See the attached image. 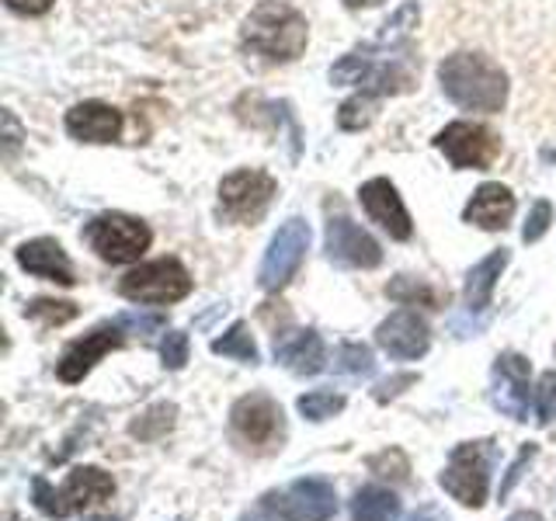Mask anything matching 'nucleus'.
Here are the masks:
<instances>
[{"instance_id": "cd10ccee", "label": "nucleus", "mask_w": 556, "mask_h": 521, "mask_svg": "<svg viewBox=\"0 0 556 521\" xmlns=\"http://www.w3.org/2000/svg\"><path fill=\"white\" fill-rule=\"evenodd\" d=\"M334 369L338 372H348V376H372L376 361H372V352L365 344H341L338 355H334Z\"/></svg>"}, {"instance_id": "5701e85b", "label": "nucleus", "mask_w": 556, "mask_h": 521, "mask_svg": "<svg viewBox=\"0 0 556 521\" xmlns=\"http://www.w3.org/2000/svg\"><path fill=\"white\" fill-rule=\"evenodd\" d=\"M352 518L355 521H396L400 500L387 486H362L352 500Z\"/></svg>"}, {"instance_id": "58836bf2", "label": "nucleus", "mask_w": 556, "mask_h": 521, "mask_svg": "<svg viewBox=\"0 0 556 521\" xmlns=\"http://www.w3.org/2000/svg\"><path fill=\"white\" fill-rule=\"evenodd\" d=\"M4 126H8V156H14L17 143H22V129H17V122L11 112H4Z\"/></svg>"}, {"instance_id": "37998d69", "label": "nucleus", "mask_w": 556, "mask_h": 521, "mask_svg": "<svg viewBox=\"0 0 556 521\" xmlns=\"http://www.w3.org/2000/svg\"><path fill=\"white\" fill-rule=\"evenodd\" d=\"M91 521H118V518H91Z\"/></svg>"}, {"instance_id": "423d86ee", "label": "nucleus", "mask_w": 556, "mask_h": 521, "mask_svg": "<svg viewBox=\"0 0 556 521\" xmlns=\"http://www.w3.org/2000/svg\"><path fill=\"white\" fill-rule=\"evenodd\" d=\"M118 292L132 303L167 306V303L185 300L191 292V275L178 257H161V260H150V265L132 268L118 282Z\"/></svg>"}, {"instance_id": "f03ea898", "label": "nucleus", "mask_w": 556, "mask_h": 521, "mask_svg": "<svg viewBox=\"0 0 556 521\" xmlns=\"http://www.w3.org/2000/svg\"><path fill=\"white\" fill-rule=\"evenodd\" d=\"M309 39V25L306 17L282 4V0H265L257 4L248 17H243L240 28V46L251 49L254 56L271 60V63H289L306 49Z\"/></svg>"}, {"instance_id": "7c9ffc66", "label": "nucleus", "mask_w": 556, "mask_h": 521, "mask_svg": "<svg viewBox=\"0 0 556 521\" xmlns=\"http://www.w3.org/2000/svg\"><path fill=\"white\" fill-rule=\"evenodd\" d=\"M553 417H556V372H543L535 386V421L546 428L553 424Z\"/></svg>"}, {"instance_id": "a211bd4d", "label": "nucleus", "mask_w": 556, "mask_h": 521, "mask_svg": "<svg viewBox=\"0 0 556 521\" xmlns=\"http://www.w3.org/2000/svg\"><path fill=\"white\" fill-rule=\"evenodd\" d=\"M275 361H282L295 376H317L327 355L317 330H278L275 334Z\"/></svg>"}, {"instance_id": "4be33fe9", "label": "nucleus", "mask_w": 556, "mask_h": 521, "mask_svg": "<svg viewBox=\"0 0 556 521\" xmlns=\"http://www.w3.org/2000/svg\"><path fill=\"white\" fill-rule=\"evenodd\" d=\"M508 251H494V254H486L480 265H473L469 268V275H466V309L469 313H480V309H486L491 306V295H494V285H497V278H501V271L508 268Z\"/></svg>"}, {"instance_id": "dca6fc26", "label": "nucleus", "mask_w": 556, "mask_h": 521, "mask_svg": "<svg viewBox=\"0 0 556 521\" xmlns=\"http://www.w3.org/2000/svg\"><path fill=\"white\" fill-rule=\"evenodd\" d=\"M122 344V323H109V327H98L91 330V334H84L80 341H74L63 352L60 365H56V376L63 382H80L87 372L94 369V361L104 358L109 352H115V347Z\"/></svg>"}, {"instance_id": "9b49d317", "label": "nucleus", "mask_w": 556, "mask_h": 521, "mask_svg": "<svg viewBox=\"0 0 556 521\" xmlns=\"http://www.w3.org/2000/svg\"><path fill=\"white\" fill-rule=\"evenodd\" d=\"M324 247L327 257L338 260L348 268H376L382 260V247L362 230L358 223H352L344 213L327 219V233H324Z\"/></svg>"}, {"instance_id": "72a5a7b5", "label": "nucleus", "mask_w": 556, "mask_h": 521, "mask_svg": "<svg viewBox=\"0 0 556 521\" xmlns=\"http://www.w3.org/2000/svg\"><path fill=\"white\" fill-rule=\"evenodd\" d=\"M161 358H164V369H185V361H188V334H181V330H170V334L161 341Z\"/></svg>"}, {"instance_id": "f8f14e48", "label": "nucleus", "mask_w": 556, "mask_h": 521, "mask_svg": "<svg viewBox=\"0 0 556 521\" xmlns=\"http://www.w3.org/2000/svg\"><path fill=\"white\" fill-rule=\"evenodd\" d=\"M529 358L515 352H504L494 361V386L491 399L501 414H508L511 421H529Z\"/></svg>"}, {"instance_id": "c9c22d12", "label": "nucleus", "mask_w": 556, "mask_h": 521, "mask_svg": "<svg viewBox=\"0 0 556 521\" xmlns=\"http://www.w3.org/2000/svg\"><path fill=\"white\" fill-rule=\"evenodd\" d=\"M122 327H136L139 334H153V330H161L164 320L161 317H118Z\"/></svg>"}, {"instance_id": "6ab92c4d", "label": "nucleus", "mask_w": 556, "mask_h": 521, "mask_svg": "<svg viewBox=\"0 0 556 521\" xmlns=\"http://www.w3.org/2000/svg\"><path fill=\"white\" fill-rule=\"evenodd\" d=\"M17 265H22L28 275H39L49 278V282H60V285H74V265H70L66 251L60 247L56 240L39 237V240H28L17 247Z\"/></svg>"}, {"instance_id": "7ed1b4c3", "label": "nucleus", "mask_w": 556, "mask_h": 521, "mask_svg": "<svg viewBox=\"0 0 556 521\" xmlns=\"http://www.w3.org/2000/svg\"><path fill=\"white\" fill-rule=\"evenodd\" d=\"M407 49V46H400ZM330 80L334 84H358L362 91L376 98L382 94H404L414 87V66L410 56H376V49L348 52L334 66H330Z\"/></svg>"}, {"instance_id": "393cba45", "label": "nucleus", "mask_w": 556, "mask_h": 521, "mask_svg": "<svg viewBox=\"0 0 556 521\" xmlns=\"http://www.w3.org/2000/svg\"><path fill=\"white\" fill-rule=\"evenodd\" d=\"M213 352H216V355H226V358H237V361H243V365H257V344H254V338H251L248 323H240V320H237L230 330H226L223 338L213 341Z\"/></svg>"}, {"instance_id": "f257e3e1", "label": "nucleus", "mask_w": 556, "mask_h": 521, "mask_svg": "<svg viewBox=\"0 0 556 521\" xmlns=\"http://www.w3.org/2000/svg\"><path fill=\"white\" fill-rule=\"evenodd\" d=\"M439 84L452 104L466 112H501L508 101V77L504 69L480 52H452L439 66Z\"/></svg>"}, {"instance_id": "bb28decb", "label": "nucleus", "mask_w": 556, "mask_h": 521, "mask_svg": "<svg viewBox=\"0 0 556 521\" xmlns=\"http://www.w3.org/2000/svg\"><path fill=\"white\" fill-rule=\"evenodd\" d=\"M376 94H369V91H358L355 98H348L344 104H341V112H338V126L344 129V132H358V129H365L369 122L376 118Z\"/></svg>"}, {"instance_id": "f3484780", "label": "nucleus", "mask_w": 556, "mask_h": 521, "mask_svg": "<svg viewBox=\"0 0 556 521\" xmlns=\"http://www.w3.org/2000/svg\"><path fill=\"white\" fill-rule=\"evenodd\" d=\"M66 132L80 143H115L122 132V112L104 101H80L66 112Z\"/></svg>"}, {"instance_id": "e433bc0d", "label": "nucleus", "mask_w": 556, "mask_h": 521, "mask_svg": "<svg viewBox=\"0 0 556 521\" xmlns=\"http://www.w3.org/2000/svg\"><path fill=\"white\" fill-rule=\"evenodd\" d=\"M410 382H414V376H396V379H387V382H382V386L376 390V399H379V404H387L390 396H396V393H400V386H410Z\"/></svg>"}, {"instance_id": "4c0bfd02", "label": "nucleus", "mask_w": 556, "mask_h": 521, "mask_svg": "<svg viewBox=\"0 0 556 521\" xmlns=\"http://www.w3.org/2000/svg\"><path fill=\"white\" fill-rule=\"evenodd\" d=\"M8 8L17 14H46L52 8V0H8Z\"/></svg>"}, {"instance_id": "c756f323", "label": "nucleus", "mask_w": 556, "mask_h": 521, "mask_svg": "<svg viewBox=\"0 0 556 521\" xmlns=\"http://www.w3.org/2000/svg\"><path fill=\"white\" fill-rule=\"evenodd\" d=\"M295 407H300V414L309 417V421H327V417H334V414L344 410V396L317 390V393L300 396V404H295Z\"/></svg>"}, {"instance_id": "4468645a", "label": "nucleus", "mask_w": 556, "mask_h": 521, "mask_svg": "<svg viewBox=\"0 0 556 521\" xmlns=\"http://www.w3.org/2000/svg\"><path fill=\"white\" fill-rule=\"evenodd\" d=\"M358 202H362L365 213H369V219L379 223L393 240H410L414 226H410V216H407V208H404V199L396 195L393 181H387V178L365 181L358 188Z\"/></svg>"}, {"instance_id": "a19ab883", "label": "nucleus", "mask_w": 556, "mask_h": 521, "mask_svg": "<svg viewBox=\"0 0 556 521\" xmlns=\"http://www.w3.org/2000/svg\"><path fill=\"white\" fill-rule=\"evenodd\" d=\"M508 521H543V514H535V511H515Z\"/></svg>"}, {"instance_id": "6e6552de", "label": "nucleus", "mask_w": 556, "mask_h": 521, "mask_svg": "<svg viewBox=\"0 0 556 521\" xmlns=\"http://www.w3.org/2000/svg\"><path fill=\"white\" fill-rule=\"evenodd\" d=\"M306 251H309V226L303 219H286L271 237L265 260L257 268V285L265 292L286 289L295 278V271H300Z\"/></svg>"}, {"instance_id": "f704fd0d", "label": "nucleus", "mask_w": 556, "mask_h": 521, "mask_svg": "<svg viewBox=\"0 0 556 521\" xmlns=\"http://www.w3.org/2000/svg\"><path fill=\"white\" fill-rule=\"evenodd\" d=\"M532 456H535V445H526V448H521V456L511 462V469H508V480H504L501 483V497H508L511 494V486L521 480V473H526V466L532 462Z\"/></svg>"}, {"instance_id": "aec40b11", "label": "nucleus", "mask_w": 556, "mask_h": 521, "mask_svg": "<svg viewBox=\"0 0 556 521\" xmlns=\"http://www.w3.org/2000/svg\"><path fill=\"white\" fill-rule=\"evenodd\" d=\"M515 216V195L497 181H486L473 191V199L466 202L463 219L480 226V230H504Z\"/></svg>"}, {"instance_id": "79ce46f5", "label": "nucleus", "mask_w": 556, "mask_h": 521, "mask_svg": "<svg viewBox=\"0 0 556 521\" xmlns=\"http://www.w3.org/2000/svg\"><path fill=\"white\" fill-rule=\"evenodd\" d=\"M376 4H382V0H344V8H376Z\"/></svg>"}, {"instance_id": "20e7f679", "label": "nucleus", "mask_w": 556, "mask_h": 521, "mask_svg": "<svg viewBox=\"0 0 556 521\" xmlns=\"http://www.w3.org/2000/svg\"><path fill=\"white\" fill-rule=\"evenodd\" d=\"M112 494H115V480L98 466L74 469L60 491H52L42 476L35 480V508H39L42 514H49V518L77 514V511L87 508V504H98V500L112 497Z\"/></svg>"}, {"instance_id": "1a4fd4ad", "label": "nucleus", "mask_w": 556, "mask_h": 521, "mask_svg": "<svg viewBox=\"0 0 556 521\" xmlns=\"http://www.w3.org/2000/svg\"><path fill=\"white\" fill-rule=\"evenodd\" d=\"M275 199V178L265 170H233L219 185V216L226 223H257Z\"/></svg>"}, {"instance_id": "a878e982", "label": "nucleus", "mask_w": 556, "mask_h": 521, "mask_svg": "<svg viewBox=\"0 0 556 521\" xmlns=\"http://www.w3.org/2000/svg\"><path fill=\"white\" fill-rule=\"evenodd\" d=\"M417 17H421V8H417V0H407L404 8H400L387 25L379 31V46H407L410 31L417 28Z\"/></svg>"}, {"instance_id": "ea45409f", "label": "nucleus", "mask_w": 556, "mask_h": 521, "mask_svg": "<svg viewBox=\"0 0 556 521\" xmlns=\"http://www.w3.org/2000/svg\"><path fill=\"white\" fill-rule=\"evenodd\" d=\"M407 521H448L439 508H421V511H414Z\"/></svg>"}, {"instance_id": "c85d7f7f", "label": "nucleus", "mask_w": 556, "mask_h": 521, "mask_svg": "<svg viewBox=\"0 0 556 521\" xmlns=\"http://www.w3.org/2000/svg\"><path fill=\"white\" fill-rule=\"evenodd\" d=\"M25 317L39 320L46 327H60V323H70L77 317V306L74 303H60V300H31L25 306Z\"/></svg>"}, {"instance_id": "0eeeda50", "label": "nucleus", "mask_w": 556, "mask_h": 521, "mask_svg": "<svg viewBox=\"0 0 556 521\" xmlns=\"http://www.w3.org/2000/svg\"><path fill=\"white\" fill-rule=\"evenodd\" d=\"M491 442H463L452 448L448 466L442 473L445 494L456 497L463 508H480L486 500V486H491Z\"/></svg>"}, {"instance_id": "39448f33", "label": "nucleus", "mask_w": 556, "mask_h": 521, "mask_svg": "<svg viewBox=\"0 0 556 521\" xmlns=\"http://www.w3.org/2000/svg\"><path fill=\"white\" fill-rule=\"evenodd\" d=\"M84 237L91 243V251L101 260H109V265H132V260H139L150 247V226L126 213L94 216L87 223Z\"/></svg>"}, {"instance_id": "412c9836", "label": "nucleus", "mask_w": 556, "mask_h": 521, "mask_svg": "<svg viewBox=\"0 0 556 521\" xmlns=\"http://www.w3.org/2000/svg\"><path fill=\"white\" fill-rule=\"evenodd\" d=\"M286 500H289V508L292 514L300 518V521H330L338 511V494H334V486H330L327 480H317V476H309V480H295L286 486Z\"/></svg>"}, {"instance_id": "2f4dec72", "label": "nucleus", "mask_w": 556, "mask_h": 521, "mask_svg": "<svg viewBox=\"0 0 556 521\" xmlns=\"http://www.w3.org/2000/svg\"><path fill=\"white\" fill-rule=\"evenodd\" d=\"M251 521H300V518L292 514L286 494H265L251 511Z\"/></svg>"}, {"instance_id": "9d476101", "label": "nucleus", "mask_w": 556, "mask_h": 521, "mask_svg": "<svg viewBox=\"0 0 556 521\" xmlns=\"http://www.w3.org/2000/svg\"><path fill=\"white\" fill-rule=\"evenodd\" d=\"M434 147L448 156V164L456 170H486L497 161L501 139L477 122H452L434 136Z\"/></svg>"}, {"instance_id": "2eb2a0df", "label": "nucleus", "mask_w": 556, "mask_h": 521, "mask_svg": "<svg viewBox=\"0 0 556 521\" xmlns=\"http://www.w3.org/2000/svg\"><path fill=\"white\" fill-rule=\"evenodd\" d=\"M376 344L390 358H421L431 344V330L414 309H400L376 327Z\"/></svg>"}, {"instance_id": "b1692460", "label": "nucleus", "mask_w": 556, "mask_h": 521, "mask_svg": "<svg viewBox=\"0 0 556 521\" xmlns=\"http://www.w3.org/2000/svg\"><path fill=\"white\" fill-rule=\"evenodd\" d=\"M387 295H390V300H396V303H404V306L421 303L428 309H442L448 303V292L434 289L428 282H417V278H410V275H400L396 282H390L387 285Z\"/></svg>"}, {"instance_id": "ddd939ff", "label": "nucleus", "mask_w": 556, "mask_h": 521, "mask_svg": "<svg viewBox=\"0 0 556 521\" xmlns=\"http://www.w3.org/2000/svg\"><path fill=\"white\" fill-rule=\"evenodd\" d=\"M230 421L240 439L251 445H271L275 439H282V407L268 393L240 396L230 410Z\"/></svg>"}, {"instance_id": "473e14b6", "label": "nucleus", "mask_w": 556, "mask_h": 521, "mask_svg": "<svg viewBox=\"0 0 556 521\" xmlns=\"http://www.w3.org/2000/svg\"><path fill=\"white\" fill-rule=\"evenodd\" d=\"M549 223H553V205H549L546 199H539V202L529 208V219H526V230H521V240H526V243L543 240L546 230H549Z\"/></svg>"}]
</instances>
